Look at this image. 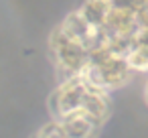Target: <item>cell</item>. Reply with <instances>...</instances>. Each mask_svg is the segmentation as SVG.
I'll return each instance as SVG.
<instances>
[{
	"label": "cell",
	"instance_id": "7a4b0ae2",
	"mask_svg": "<svg viewBox=\"0 0 148 138\" xmlns=\"http://www.w3.org/2000/svg\"><path fill=\"white\" fill-rule=\"evenodd\" d=\"M112 4H110V0H83V4H79V12L93 25V27H103L106 23V16L110 12Z\"/></svg>",
	"mask_w": 148,
	"mask_h": 138
},
{
	"label": "cell",
	"instance_id": "3957f363",
	"mask_svg": "<svg viewBox=\"0 0 148 138\" xmlns=\"http://www.w3.org/2000/svg\"><path fill=\"white\" fill-rule=\"evenodd\" d=\"M33 138H71L67 132H65V128H63V124L59 122V120H51V122H47L45 126H41L37 132H35V136Z\"/></svg>",
	"mask_w": 148,
	"mask_h": 138
},
{
	"label": "cell",
	"instance_id": "6da1fadb",
	"mask_svg": "<svg viewBox=\"0 0 148 138\" xmlns=\"http://www.w3.org/2000/svg\"><path fill=\"white\" fill-rule=\"evenodd\" d=\"M49 51L57 71L63 77L81 75L89 59V49L69 37L61 27H57L49 37Z\"/></svg>",
	"mask_w": 148,
	"mask_h": 138
},
{
	"label": "cell",
	"instance_id": "277c9868",
	"mask_svg": "<svg viewBox=\"0 0 148 138\" xmlns=\"http://www.w3.org/2000/svg\"><path fill=\"white\" fill-rule=\"evenodd\" d=\"M144 100L148 104V75H146V83H144Z\"/></svg>",
	"mask_w": 148,
	"mask_h": 138
}]
</instances>
